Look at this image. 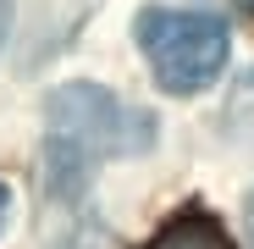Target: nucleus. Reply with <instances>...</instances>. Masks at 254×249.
<instances>
[{"mask_svg": "<svg viewBox=\"0 0 254 249\" xmlns=\"http://www.w3.org/2000/svg\"><path fill=\"white\" fill-rule=\"evenodd\" d=\"M144 249H238V244H232V233L221 227V216L188 205V211L166 216V222L144 238Z\"/></svg>", "mask_w": 254, "mask_h": 249, "instance_id": "7ed1b4c3", "label": "nucleus"}, {"mask_svg": "<svg viewBox=\"0 0 254 249\" xmlns=\"http://www.w3.org/2000/svg\"><path fill=\"white\" fill-rule=\"evenodd\" d=\"M249 227H254V199H249Z\"/></svg>", "mask_w": 254, "mask_h": 249, "instance_id": "0eeeda50", "label": "nucleus"}, {"mask_svg": "<svg viewBox=\"0 0 254 249\" xmlns=\"http://www.w3.org/2000/svg\"><path fill=\"white\" fill-rule=\"evenodd\" d=\"M138 50L166 94H199L221 78L232 33L210 11H172V6H144L138 11Z\"/></svg>", "mask_w": 254, "mask_h": 249, "instance_id": "f03ea898", "label": "nucleus"}, {"mask_svg": "<svg viewBox=\"0 0 254 249\" xmlns=\"http://www.w3.org/2000/svg\"><path fill=\"white\" fill-rule=\"evenodd\" d=\"M155 144V116L122 105L100 83H61L45 100V183L77 194L111 155H138Z\"/></svg>", "mask_w": 254, "mask_h": 249, "instance_id": "f257e3e1", "label": "nucleus"}, {"mask_svg": "<svg viewBox=\"0 0 254 249\" xmlns=\"http://www.w3.org/2000/svg\"><path fill=\"white\" fill-rule=\"evenodd\" d=\"M6 28H11V0H0V39H6Z\"/></svg>", "mask_w": 254, "mask_h": 249, "instance_id": "20e7f679", "label": "nucleus"}, {"mask_svg": "<svg viewBox=\"0 0 254 249\" xmlns=\"http://www.w3.org/2000/svg\"><path fill=\"white\" fill-rule=\"evenodd\" d=\"M232 6H238V11H243V17H254V0H232Z\"/></svg>", "mask_w": 254, "mask_h": 249, "instance_id": "423d86ee", "label": "nucleus"}, {"mask_svg": "<svg viewBox=\"0 0 254 249\" xmlns=\"http://www.w3.org/2000/svg\"><path fill=\"white\" fill-rule=\"evenodd\" d=\"M6 211H11V188L0 183V222H6Z\"/></svg>", "mask_w": 254, "mask_h": 249, "instance_id": "39448f33", "label": "nucleus"}]
</instances>
